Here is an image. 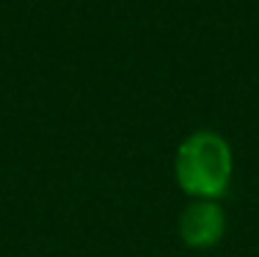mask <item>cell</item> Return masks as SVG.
<instances>
[{
  "instance_id": "obj_2",
  "label": "cell",
  "mask_w": 259,
  "mask_h": 257,
  "mask_svg": "<svg viewBox=\"0 0 259 257\" xmlns=\"http://www.w3.org/2000/svg\"><path fill=\"white\" fill-rule=\"evenodd\" d=\"M180 238L190 249H212L226 235V213L221 202L190 199L180 213Z\"/></svg>"
},
{
  "instance_id": "obj_1",
  "label": "cell",
  "mask_w": 259,
  "mask_h": 257,
  "mask_svg": "<svg viewBox=\"0 0 259 257\" xmlns=\"http://www.w3.org/2000/svg\"><path fill=\"white\" fill-rule=\"evenodd\" d=\"M232 146L215 130H196L180 144L174 158V177L190 199L221 202L232 186Z\"/></svg>"
}]
</instances>
